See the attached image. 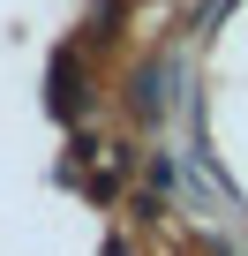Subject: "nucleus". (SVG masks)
Returning <instances> with one entry per match:
<instances>
[{"mask_svg":"<svg viewBox=\"0 0 248 256\" xmlns=\"http://www.w3.org/2000/svg\"><path fill=\"white\" fill-rule=\"evenodd\" d=\"M173 83H181V68H173V60L143 68V90H136V113H143V120H166V113H173Z\"/></svg>","mask_w":248,"mask_h":256,"instance_id":"obj_1","label":"nucleus"}]
</instances>
